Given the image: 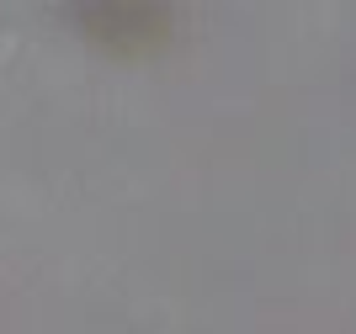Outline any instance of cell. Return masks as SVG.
Here are the masks:
<instances>
[{"instance_id":"6da1fadb","label":"cell","mask_w":356,"mask_h":334,"mask_svg":"<svg viewBox=\"0 0 356 334\" xmlns=\"http://www.w3.org/2000/svg\"><path fill=\"white\" fill-rule=\"evenodd\" d=\"M80 27L96 48L118 58H144L170 37V6H86Z\"/></svg>"}]
</instances>
